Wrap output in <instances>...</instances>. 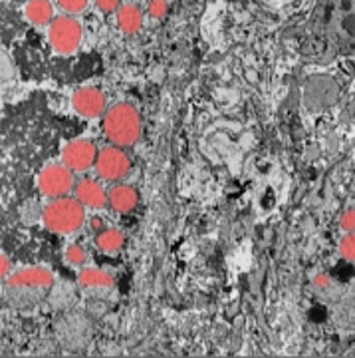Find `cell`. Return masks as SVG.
Here are the masks:
<instances>
[{
	"label": "cell",
	"mask_w": 355,
	"mask_h": 358,
	"mask_svg": "<svg viewBox=\"0 0 355 358\" xmlns=\"http://www.w3.org/2000/svg\"><path fill=\"white\" fill-rule=\"evenodd\" d=\"M63 259H66L70 265L80 267V265H84V263H86L88 253H86V249H84L80 243H72L66 247V251H63Z\"/></svg>",
	"instance_id": "16"
},
{
	"label": "cell",
	"mask_w": 355,
	"mask_h": 358,
	"mask_svg": "<svg viewBox=\"0 0 355 358\" xmlns=\"http://www.w3.org/2000/svg\"><path fill=\"white\" fill-rule=\"evenodd\" d=\"M115 22H117V28L127 36L137 34L143 28V10L139 8V4H133V2L119 4V8L115 10Z\"/></svg>",
	"instance_id": "13"
},
{
	"label": "cell",
	"mask_w": 355,
	"mask_h": 358,
	"mask_svg": "<svg viewBox=\"0 0 355 358\" xmlns=\"http://www.w3.org/2000/svg\"><path fill=\"white\" fill-rule=\"evenodd\" d=\"M56 4H58L60 10H63L66 14L77 16V14L84 13V10L88 8L89 0H56Z\"/></svg>",
	"instance_id": "18"
},
{
	"label": "cell",
	"mask_w": 355,
	"mask_h": 358,
	"mask_svg": "<svg viewBox=\"0 0 355 358\" xmlns=\"http://www.w3.org/2000/svg\"><path fill=\"white\" fill-rule=\"evenodd\" d=\"M93 4H96V8H98L100 13L112 14L119 8L121 0H93Z\"/></svg>",
	"instance_id": "21"
},
{
	"label": "cell",
	"mask_w": 355,
	"mask_h": 358,
	"mask_svg": "<svg viewBox=\"0 0 355 358\" xmlns=\"http://www.w3.org/2000/svg\"><path fill=\"white\" fill-rule=\"evenodd\" d=\"M93 167H96V173L100 178L117 183V181H123L131 173V159H129V155L126 154L123 148L112 143L109 148H103L98 152Z\"/></svg>",
	"instance_id": "6"
},
{
	"label": "cell",
	"mask_w": 355,
	"mask_h": 358,
	"mask_svg": "<svg viewBox=\"0 0 355 358\" xmlns=\"http://www.w3.org/2000/svg\"><path fill=\"white\" fill-rule=\"evenodd\" d=\"M147 13H149V16L155 18V20L165 18L167 13H169V4H167V0H149V4H147Z\"/></svg>",
	"instance_id": "19"
},
{
	"label": "cell",
	"mask_w": 355,
	"mask_h": 358,
	"mask_svg": "<svg viewBox=\"0 0 355 358\" xmlns=\"http://www.w3.org/2000/svg\"><path fill=\"white\" fill-rule=\"evenodd\" d=\"M305 54L328 60L355 50V0H322L312 16Z\"/></svg>",
	"instance_id": "1"
},
{
	"label": "cell",
	"mask_w": 355,
	"mask_h": 358,
	"mask_svg": "<svg viewBox=\"0 0 355 358\" xmlns=\"http://www.w3.org/2000/svg\"><path fill=\"white\" fill-rule=\"evenodd\" d=\"M72 106L82 117H100L105 112V96L102 90L84 86L74 92Z\"/></svg>",
	"instance_id": "9"
},
{
	"label": "cell",
	"mask_w": 355,
	"mask_h": 358,
	"mask_svg": "<svg viewBox=\"0 0 355 358\" xmlns=\"http://www.w3.org/2000/svg\"><path fill=\"white\" fill-rule=\"evenodd\" d=\"M102 128L109 143L119 148H129L141 136V115L135 106L129 102L114 103L103 112Z\"/></svg>",
	"instance_id": "3"
},
{
	"label": "cell",
	"mask_w": 355,
	"mask_h": 358,
	"mask_svg": "<svg viewBox=\"0 0 355 358\" xmlns=\"http://www.w3.org/2000/svg\"><path fill=\"white\" fill-rule=\"evenodd\" d=\"M77 285L84 291H93V293L102 291V293H105V291L114 289V275L107 273L105 268L86 267L82 268L80 275H77Z\"/></svg>",
	"instance_id": "12"
},
{
	"label": "cell",
	"mask_w": 355,
	"mask_h": 358,
	"mask_svg": "<svg viewBox=\"0 0 355 358\" xmlns=\"http://www.w3.org/2000/svg\"><path fill=\"white\" fill-rule=\"evenodd\" d=\"M54 285V273L48 267H22L14 271L6 281V291L13 305L26 307L40 301Z\"/></svg>",
	"instance_id": "2"
},
{
	"label": "cell",
	"mask_w": 355,
	"mask_h": 358,
	"mask_svg": "<svg viewBox=\"0 0 355 358\" xmlns=\"http://www.w3.org/2000/svg\"><path fill=\"white\" fill-rule=\"evenodd\" d=\"M26 18L36 26H48L54 18L50 0H28L24 6Z\"/></svg>",
	"instance_id": "15"
},
{
	"label": "cell",
	"mask_w": 355,
	"mask_h": 358,
	"mask_svg": "<svg viewBox=\"0 0 355 358\" xmlns=\"http://www.w3.org/2000/svg\"><path fill=\"white\" fill-rule=\"evenodd\" d=\"M340 255L345 261H355V231H347L340 239Z\"/></svg>",
	"instance_id": "17"
},
{
	"label": "cell",
	"mask_w": 355,
	"mask_h": 358,
	"mask_svg": "<svg viewBox=\"0 0 355 358\" xmlns=\"http://www.w3.org/2000/svg\"><path fill=\"white\" fill-rule=\"evenodd\" d=\"M137 203H139V193L133 185L117 181L107 192V205L115 213H131L137 207Z\"/></svg>",
	"instance_id": "11"
},
{
	"label": "cell",
	"mask_w": 355,
	"mask_h": 358,
	"mask_svg": "<svg viewBox=\"0 0 355 358\" xmlns=\"http://www.w3.org/2000/svg\"><path fill=\"white\" fill-rule=\"evenodd\" d=\"M91 225H93V229L96 231H100V229H103V221L100 217H93L91 219Z\"/></svg>",
	"instance_id": "23"
},
{
	"label": "cell",
	"mask_w": 355,
	"mask_h": 358,
	"mask_svg": "<svg viewBox=\"0 0 355 358\" xmlns=\"http://www.w3.org/2000/svg\"><path fill=\"white\" fill-rule=\"evenodd\" d=\"M84 38V26L72 14L52 18L48 24V42L58 54H74Z\"/></svg>",
	"instance_id": "5"
},
{
	"label": "cell",
	"mask_w": 355,
	"mask_h": 358,
	"mask_svg": "<svg viewBox=\"0 0 355 358\" xmlns=\"http://www.w3.org/2000/svg\"><path fill=\"white\" fill-rule=\"evenodd\" d=\"M8 275H10V259H8L6 253L0 251V281L6 279Z\"/></svg>",
	"instance_id": "22"
},
{
	"label": "cell",
	"mask_w": 355,
	"mask_h": 358,
	"mask_svg": "<svg viewBox=\"0 0 355 358\" xmlns=\"http://www.w3.org/2000/svg\"><path fill=\"white\" fill-rule=\"evenodd\" d=\"M98 157V148L96 143L84 138L68 141L62 150V164L74 173H84L93 167Z\"/></svg>",
	"instance_id": "8"
},
{
	"label": "cell",
	"mask_w": 355,
	"mask_h": 358,
	"mask_svg": "<svg viewBox=\"0 0 355 358\" xmlns=\"http://www.w3.org/2000/svg\"><path fill=\"white\" fill-rule=\"evenodd\" d=\"M340 227H342L345 233H347V231H355V207H349V209L343 211L342 217H340Z\"/></svg>",
	"instance_id": "20"
},
{
	"label": "cell",
	"mask_w": 355,
	"mask_h": 358,
	"mask_svg": "<svg viewBox=\"0 0 355 358\" xmlns=\"http://www.w3.org/2000/svg\"><path fill=\"white\" fill-rule=\"evenodd\" d=\"M42 221L46 229L70 235L82 229L86 221V207L77 201L76 197H54L50 203L44 205L42 209Z\"/></svg>",
	"instance_id": "4"
},
{
	"label": "cell",
	"mask_w": 355,
	"mask_h": 358,
	"mask_svg": "<svg viewBox=\"0 0 355 358\" xmlns=\"http://www.w3.org/2000/svg\"><path fill=\"white\" fill-rule=\"evenodd\" d=\"M126 243V233L121 229H115V227H103L98 231L96 235V247L102 251V253H117Z\"/></svg>",
	"instance_id": "14"
},
{
	"label": "cell",
	"mask_w": 355,
	"mask_h": 358,
	"mask_svg": "<svg viewBox=\"0 0 355 358\" xmlns=\"http://www.w3.org/2000/svg\"><path fill=\"white\" fill-rule=\"evenodd\" d=\"M74 171H70L63 164H50L38 173V189L46 197H62L74 189Z\"/></svg>",
	"instance_id": "7"
},
{
	"label": "cell",
	"mask_w": 355,
	"mask_h": 358,
	"mask_svg": "<svg viewBox=\"0 0 355 358\" xmlns=\"http://www.w3.org/2000/svg\"><path fill=\"white\" fill-rule=\"evenodd\" d=\"M74 192H76V199L84 207L102 209L107 205V192L103 189V185L98 179H80L77 183H74Z\"/></svg>",
	"instance_id": "10"
}]
</instances>
